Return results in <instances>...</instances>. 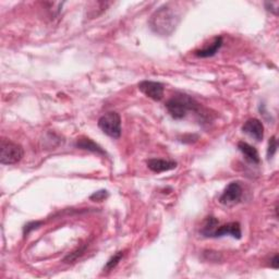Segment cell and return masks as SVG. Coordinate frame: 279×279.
I'll use <instances>...</instances> for the list:
<instances>
[{"label": "cell", "mask_w": 279, "mask_h": 279, "mask_svg": "<svg viewBox=\"0 0 279 279\" xmlns=\"http://www.w3.org/2000/svg\"><path fill=\"white\" fill-rule=\"evenodd\" d=\"M265 8L270 14L278 16V9H279V2H266L265 3Z\"/></svg>", "instance_id": "obj_19"}, {"label": "cell", "mask_w": 279, "mask_h": 279, "mask_svg": "<svg viewBox=\"0 0 279 279\" xmlns=\"http://www.w3.org/2000/svg\"><path fill=\"white\" fill-rule=\"evenodd\" d=\"M75 147L81 150H85L88 152H92V153H96L100 155H106V152L101 149L97 143H95L93 140L88 137H80L78 138V141L75 142Z\"/></svg>", "instance_id": "obj_12"}, {"label": "cell", "mask_w": 279, "mask_h": 279, "mask_svg": "<svg viewBox=\"0 0 279 279\" xmlns=\"http://www.w3.org/2000/svg\"><path fill=\"white\" fill-rule=\"evenodd\" d=\"M180 19L178 11L170 5H165L152 15L149 24L154 33L161 36H169L178 27Z\"/></svg>", "instance_id": "obj_1"}, {"label": "cell", "mask_w": 279, "mask_h": 279, "mask_svg": "<svg viewBox=\"0 0 279 279\" xmlns=\"http://www.w3.org/2000/svg\"><path fill=\"white\" fill-rule=\"evenodd\" d=\"M43 223L42 221H32V223H29L28 225H25L24 227V229H23V233H24V236L27 237L30 234L31 231H33L35 229H37Z\"/></svg>", "instance_id": "obj_18"}, {"label": "cell", "mask_w": 279, "mask_h": 279, "mask_svg": "<svg viewBox=\"0 0 279 279\" xmlns=\"http://www.w3.org/2000/svg\"><path fill=\"white\" fill-rule=\"evenodd\" d=\"M123 257V252H117L116 254H113L108 261H107L106 265L104 266V271L108 272L110 270H112L113 268H116V266L119 264V262L121 261V258Z\"/></svg>", "instance_id": "obj_14"}, {"label": "cell", "mask_w": 279, "mask_h": 279, "mask_svg": "<svg viewBox=\"0 0 279 279\" xmlns=\"http://www.w3.org/2000/svg\"><path fill=\"white\" fill-rule=\"evenodd\" d=\"M138 90L141 91L145 96H148L156 101L161 100L164 96V85L161 82L144 80L138 83Z\"/></svg>", "instance_id": "obj_6"}, {"label": "cell", "mask_w": 279, "mask_h": 279, "mask_svg": "<svg viewBox=\"0 0 279 279\" xmlns=\"http://www.w3.org/2000/svg\"><path fill=\"white\" fill-rule=\"evenodd\" d=\"M218 224H219V221L215 217H213V216L207 217L204 225H203V228L201 229V234L206 238H211L214 230L216 229V227L218 226Z\"/></svg>", "instance_id": "obj_13"}, {"label": "cell", "mask_w": 279, "mask_h": 279, "mask_svg": "<svg viewBox=\"0 0 279 279\" xmlns=\"http://www.w3.org/2000/svg\"><path fill=\"white\" fill-rule=\"evenodd\" d=\"M270 266H271L272 268H275V269L278 268V266H279V257H278V254L274 255V257H272L271 262H270Z\"/></svg>", "instance_id": "obj_20"}, {"label": "cell", "mask_w": 279, "mask_h": 279, "mask_svg": "<svg viewBox=\"0 0 279 279\" xmlns=\"http://www.w3.org/2000/svg\"><path fill=\"white\" fill-rule=\"evenodd\" d=\"M223 37L216 36L214 39L213 43L209 44L208 46H205L204 48L196 50L194 53L195 56L200 57V58H208V57H213L218 53V50L223 46Z\"/></svg>", "instance_id": "obj_10"}, {"label": "cell", "mask_w": 279, "mask_h": 279, "mask_svg": "<svg viewBox=\"0 0 279 279\" xmlns=\"http://www.w3.org/2000/svg\"><path fill=\"white\" fill-rule=\"evenodd\" d=\"M277 148H278V144H277V140L275 136H272L269 138L268 141V149H267V160H271L272 157H274L275 153L277 152Z\"/></svg>", "instance_id": "obj_16"}, {"label": "cell", "mask_w": 279, "mask_h": 279, "mask_svg": "<svg viewBox=\"0 0 279 279\" xmlns=\"http://www.w3.org/2000/svg\"><path fill=\"white\" fill-rule=\"evenodd\" d=\"M98 128L106 135L112 138H119L121 135V117L115 111L106 112L98 119Z\"/></svg>", "instance_id": "obj_4"}, {"label": "cell", "mask_w": 279, "mask_h": 279, "mask_svg": "<svg viewBox=\"0 0 279 279\" xmlns=\"http://www.w3.org/2000/svg\"><path fill=\"white\" fill-rule=\"evenodd\" d=\"M148 167L154 173L161 174L164 171H169L177 168V163L174 161L161 160V158H152L147 162Z\"/></svg>", "instance_id": "obj_9"}, {"label": "cell", "mask_w": 279, "mask_h": 279, "mask_svg": "<svg viewBox=\"0 0 279 279\" xmlns=\"http://www.w3.org/2000/svg\"><path fill=\"white\" fill-rule=\"evenodd\" d=\"M86 248H87V244H83L82 246H80L79 249L73 251L72 253H70V254H68L65 258H63V262H65V263H73L74 261H77L79 257H81L82 255L84 254Z\"/></svg>", "instance_id": "obj_15"}, {"label": "cell", "mask_w": 279, "mask_h": 279, "mask_svg": "<svg viewBox=\"0 0 279 279\" xmlns=\"http://www.w3.org/2000/svg\"><path fill=\"white\" fill-rule=\"evenodd\" d=\"M242 187H241L240 182L238 181H233L229 185L227 186V188L224 190L223 194L220 195L219 198V202L221 204L227 205V206H231L237 204L241 201V198H242Z\"/></svg>", "instance_id": "obj_5"}, {"label": "cell", "mask_w": 279, "mask_h": 279, "mask_svg": "<svg viewBox=\"0 0 279 279\" xmlns=\"http://www.w3.org/2000/svg\"><path fill=\"white\" fill-rule=\"evenodd\" d=\"M108 192L106 191V190H99V191L94 192L91 196H90V200L94 201V202H101L106 200L108 198Z\"/></svg>", "instance_id": "obj_17"}, {"label": "cell", "mask_w": 279, "mask_h": 279, "mask_svg": "<svg viewBox=\"0 0 279 279\" xmlns=\"http://www.w3.org/2000/svg\"><path fill=\"white\" fill-rule=\"evenodd\" d=\"M242 131L256 141H262L264 137V125L258 119L251 118L242 125Z\"/></svg>", "instance_id": "obj_8"}, {"label": "cell", "mask_w": 279, "mask_h": 279, "mask_svg": "<svg viewBox=\"0 0 279 279\" xmlns=\"http://www.w3.org/2000/svg\"><path fill=\"white\" fill-rule=\"evenodd\" d=\"M238 149L243 154L245 160L252 164H259V155L257 150L246 142H239Z\"/></svg>", "instance_id": "obj_11"}, {"label": "cell", "mask_w": 279, "mask_h": 279, "mask_svg": "<svg viewBox=\"0 0 279 279\" xmlns=\"http://www.w3.org/2000/svg\"><path fill=\"white\" fill-rule=\"evenodd\" d=\"M224 236H231L234 239H240L242 236V232H241V227L239 223H228L221 226H217L216 229L214 230L211 238H220Z\"/></svg>", "instance_id": "obj_7"}, {"label": "cell", "mask_w": 279, "mask_h": 279, "mask_svg": "<svg viewBox=\"0 0 279 279\" xmlns=\"http://www.w3.org/2000/svg\"><path fill=\"white\" fill-rule=\"evenodd\" d=\"M24 155L23 148L7 138H3L0 143V163L3 165H14L20 162Z\"/></svg>", "instance_id": "obj_3"}, {"label": "cell", "mask_w": 279, "mask_h": 279, "mask_svg": "<svg viewBox=\"0 0 279 279\" xmlns=\"http://www.w3.org/2000/svg\"><path fill=\"white\" fill-rule=\"evenodd\" d=\"M166 108L174 119L181 120L189 111H198L200 104L189 95L178 93L167 100Z\"/></svg>", "instance_id": "obj_2"}]
</instances>
